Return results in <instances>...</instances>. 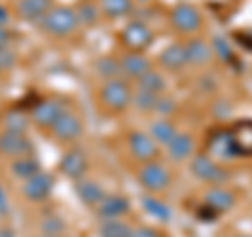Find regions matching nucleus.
<instances>
[{"label": "nucleus", "mask_w": 252, "mask_h": 237, "mask_svg": "<svg viewBox=\"0 0 252 237\" xmlns=\"http://www.w3.org/2000/svg\"><path fill=\"white\" fill-rule=\"evenodd\" d=\"M132 227L122 218H114V220H103L99 227V235L101 237H130Z\"/></svg>", "instance_id": "c85d7f7f"}, {"label": "nucleus", "mask_w": 252, "mask_h": 237, "mask_svg": "<svg viewBox=\"0 0 252 237\" xmlns=\"http://www.w3.org/2000/svg\"><path fill=\"white\" fill-rule=\"evenodd\" d=\"M166 151L172 162H185L189 157H193V153H195V141L189 132H179L177 137L170 141Z\"/></svg>", "instance_id": "aec40b11"}, {"label": "nucleus", "mask_w": 252, "mask_h": 237, "mask_svg": "<svg viewBox=\"0 0 252 237\" xmlns=\"http://www.w3.org/2000/svg\"><path fill=\"white\" fill-rule=\"evenodd\" d=\"M137 90H145V92H152V94H160L166 90V78L162 76L160 69H149L145 76H141L137 80Z\"/></svg>", "instance_id": "393cba45"}, {"label": "nucleus", "mask_w": 252, "mask_h": 237, "mask_svg": "<svg viewBox=\"0 0 252 237\" xmlns=\"http://www.w3.org/2000/svg\"><path fill=\"white\" fill-rule=\"evenodd\" d=\"M6 210H9V204H6V195H4V189L0 187V214H4Z\"/></svg>", "instance_id": "4c0bfd02"}, {"label": "nucleus", "mask_w": 252, "mask_h": 237, "mask_svg": "<svg viewBox=\"0 0 252 237\" xmlns=\"http://www.w3.org/2000/svg\"><path fill=\"white\" fill-rule=\"evenodd\" d=\"M53 6V0H17L15 2V15L21 21H40Z\"/></svg>", "instance_id": "a211bd4d"}, {"label": "nucleus", "mask_w": 252, "mask_h": 237, "mask_svg": "<svg viewBox=\"0 0 252 237\" xmlns=\"http://www.w3.org/2000/svg\"><path fill=\"white\" fill-rule=\"evenodd\" d=\"M175 109H177V103L168 97H160V101H158V105H156V112L160 114V118H168Z\"/></svg>", "instance_id": "f704fd0d"}, {"label": "nucleus", "mask_w": 252, "mask_h": 237, "mask_svg": "<svg viewBox=\"0 0 252 237\" xmlns=\"http://www.w3.org/2000/svg\"><path fill=\"white\" fill-rule=\"evenodd\" d=\"M38 237H57V235H44V233H42V235H38Z\"/></svg>", "instance_id": "ea45409f"}, {"label": "nucleus", "mask_w": 252, "mask_h": 237, "mask_svg": "<svg viewBox=\"0 0 252 237\" xmlns=\"http://www.w3.org/2000/svg\"><path fill=\"white\" fill-rule=\"evenodd\" d=\"M208 153L219 160H235L240 157L238 147L233 143L231 130H215L212 137L208 139Z\"/></svg>", "instance_id": "4468645a"}, {"label": "nucleus", "mask_w": 252, "mask_h": 237, "mask_svg": "<svg viewBox=\"0 0 252 237\" xmlns=\"http://www.w3.org/2000/svg\"><path fill=\"white\" fill-rule=\"evenodd\" d=\"M141 202H143V206H145V210L149 212V214L156 216L158 220H168V218H170L168 206H166L164 202L158 200L154 193H145L143 197H141Z\"/></svg>", "instance_id": "c756f323"}, {"label": "nucleus", "mask_w": 252, "mask_h": 237, "mask_svg": "<svg viewBox=\"0 0 252 237\" xmlns=\"http://www.w3.org/2000/svg\"><path fill=\"white\" fill-rule=\"evenodd\" d=\"M42 231H44V235H57L59 237V233L65 229V225H63V220L61 218H57V216H53V218H44L42 220Z\"/></svg>", "instance_id": "72a5a7b5"}, {"label": "nucleus", "mask_w": 252, "mask_h": 237, "mask_svg": "<svg viewBox=\"0 0 252 237\" xmlns=\"http://www.w3.org/2000/svg\"><path fill=\"white\" fill-rule=\"evenodd\" d=\"M231 137L240 155H252V120H244L235 124L231 128Z\"/></svg>", "instance_id": "b1692460"}, {"label": "nucleus", "mask_w": 252, "mask_h": 237, "mask_svg": "<svg viewBox=\"0 0 252 237\" xmlns=\"http://www.w3.org/2000/svg\"><path fill=\"white\" fill-rule=\"evenodd\" d=\"M120 67H122V74L130 80H139L141 76H145L149 69H154V63L152 59L147 57L145 53H130L126 51L122 57H120Z\"/></svg>", "instance_id": "2eb2a0df"}, {"label": "nucleus", "mask_w": 252, "mask_h": 237, "mask_svg": "<svg viewBox=\"0 0 252 237\" xmlns=\"http://www.w3.org/2000/svg\"><path fill=\"white\" fill-rule=\"evenodd\" d=\"M130 237H164V235L154 227H132Z\"/></svg>", "instance_id": "c9c22d12"}, {"label": "nucleus", "mask_w": 252, "mask_h": 237, "mask_svg": "<svg viewBox=\"0 0 252 237\" xmlns=\"http://www.w3.org/2000/svg\"><path fill=\"white\" fill-rule=\"evenodd\" d=\"M158 63H160V67L166 69V72H181L185 65H189L185 42H172V44H168L166 49L160 53Z\"/></svg>", "instance_id": "dca6fc26"}, {"label": "nucleus", "mask_w": 252, "mask_h": 237, "mask_svg": "<svg viewBox=\"0 0 252 237\" xmlns=\"http://www.w3.org/2000/svg\"><path fill=\"white\" fill-rule=\"evenodd\" d=\"M53 185H55L53 177L49 175V172L40 170L38 175L30 177L28 180H23V185H21V195L26 197L28 202H44L46 197L51 195Z\"/></svg>", "instance_id": "ddd939ff"}, {"label": "nucleus", "mask_w": 252, "mask_h": 237, "mask_svg": "<svg viewBox=\"0 0 252 237\" xmlns=\"http://www.w3.org/2000/svg\"><path fill=\"white\" fill-rule=\"evenodd\" d=\"M42 168H40V162L36 160L34 155H28V157H17V160H11L9 162V172L19 178V180H28L30 177L38 175Z\"/></svg>", "instance_id": "5701e85b"}, {"label": "nucleus", "mask_w": 252, "mask_h": 237, "mask_svg": "<svg viewBox=\"0 0 252 237\" xmlns=\"http://www.w3.org/2000/svg\"><path fill=\"white\" fill-rule=\"evenodd\" d=\"M154 42V31L143 21H128L120 30V44L130 53H143Z\"/></svg>", "instance_id": "423d86ee"}, {"label": "nucleus", "mask_w": 252, "mask_h": 237, "mask_svg": "<svg viewBox=\"0 0 252 237\" xmlns=\"http://www.w3.org/2000/svg\"><path fill=\"white\" fill-rule=\"evenodd\" d=\"M132 92L135 89L124 78H114V80H105L101 84L97 101L107 114H122L126 112V107L132 105Z\"/></svg>", "instance_id": "f257e3e1"}, {"label": "nucleus", "mask_w": 252, "mask_h": 237, "mask_svg": "<svg viewBox=\"0 0 252 237\" xmlns=\"http://www.w3.org/2000/svg\"><path fill=\"white\" fill-rule=\"evenodd\" d=\"M132 6H135L132 0H99L101 13H103L105 17H112V19L130 15L132 13Z\"/></svg>", "instance_id": "bb28decb"}, {"label": "nucleus", "mask_w": 252, "mask_h": 237, "mask_svg": "<svg viewBox=\"0 0 252 237\" xmlns=\"http://www.w3.org/2000/svg\"><path fill=\"white\" fill-rule=\"evenodd\" d=\"M30 116H26L21 109H9L2 116V130H11V132H26L28 124H30Z\"/></svg>", "instance_id": "cd10ccee"}, {"label": "nucleus", "mask_w": 252, "mask_h": 237, "mask_svg": "<svg viewBox=\"0 0 252 237\" xmlns=\"http://www.w3.org/2000/svg\"><path fill=\"white\" fill-rule=\"evenodd\" d=\"M6 21V13H4V9H0V26Z\"/></svg>", "instance_id": "58836bf2"}, {"label": "nucleus", "mask_w": 252, "mask_h": 237, "mask_svg": "<svg viewBox=\"0 0 252 237\" xmlns=\"http://www.w3.org/2000/svg\"><path fill=\"white\" fill-rule=\"evenodd\" d=\"M49 132H51V137H53L55 143L69 145V143H76V141L82 137L84 122H82V118L78 116L76 112L69 109V112H65L59 118V122L55 124Z\"/></svg>", "instance_id": "0eeeda50"}, {"label": "nucleus", "mask_w": 252, "mask_h": 237, "mask_svg": "<svg viewBox=\"0 0 252 237\" xmlns=\"http://www.w3.org/2000/svg\"><path fill=\"white\" fill-rule=\"evenodd\" d=\"M162 97V94H160ZM158 94H152V92H145V90H137L132 92V105H135L137 112H143V114H149V112H156V105L160 101Z\"/></svg>", "instance_id": "7c9ffc66"}, {"label": "nucleus", "mask_w": 252, "mask_h": 237, "mask_svg": "<svg viewBox=\"0 0 252 237\" xmlns=\"http://www.w3.org/2000/svg\"><path fill=\"white\" fill-rule=\"evenodd\" d=\"M189 170L198 180L208 185H225L229 178V172L208 153H195L191 157V164H189Z\"/></svg>", "instance_id": "39448f33"}, {"label": "nucleus", "mask_w": 252, "mask_h": 237, "mask_svg": "<svg viewBox=\"0 0 252 237\" xmlns=\"http://www.w3.org/2000/svg\"><path fill=\"white\" fill-rule=\"evenodd\" d=\"M149 137H152L158 147H168L170 145V141L177 137L179 130H177V126L175 122L170 120V118H158V120H154L152 124H149Z\"/></svg>", "instance_id": "4be33fe9"}, {"label": "nucleus", "mask_w": 252, "mask_h": 237, "mask_svg": "<svg viewBox=\"0 0 252 237\" xmlns=\"http://www.w3.org/2000/svg\"><path fill=\"white\" fill-rule=\"evenodd\" d=\"M139 2H143V4H145V2H149V0H139Z\"/></svg>", "instance_id": "79ce46f5"}, {"label": "nucleus", "mask_w": 252, "mask_h": 237, "mask_svg": "<svg viewBox=\"0 0 252 237\" xmlns=\"http://www.w3.org/2000/svg\"><path fill=\"white\" fill-rule=\"evenodd\" d=\"M74 191L76 195L80 197V202L84 206L89 208H97L101 202H103V197L107 195L103 191V187H101L97 180H91V178H80L74 183Z\"/></svg>", "instance_id": "6ab92c4d"}, {"label": "nucleus", "mask_w": 252, "mask_h": 237, "mask_svg": "<svg viewBox=\"0 0 252 237\" xmlns=\"http://www.w3.org/2000/svg\"><path fill=\"white\" fill-rule=\"evenodd\" d=\"M233 237H252V235H233Z\"/></svg>", "instance_id": "a19ab883"}, {"label": "nucleus", "mask_w": 252, "mask_h": 237, "mask_svg": "<svg viewBox=\"0 0 252 237\" xmlns=\"http://www.w3.org/2000/svg\"><path fill=\"white\" fill-rule=\"evenodd\" d=\"M204 200V206H206L210 212H215V214H223V212L231 210L235 206V202H238V197L231 189H227L223 185H210L206 191L202 195Z\"/></svg>", "instance_id": "f8f14e48"}, {"label": "nucleus", "mask_w": 252, "mask_h": 237, "mask_svg": "<svg viewBox=\"0 0 252 237\" xmlns=\"http://www.w3.org/2000/svg\"><path fill=\"white\" fill-rule=\"evenodd\" d=\"M65 112H69V105L65 103V99H61V97H46V99H40L34 107H32L30 120H32V124H34L36 128L51 130Z\"/></svg>", "instance_id": "7ed1b4c3"}, {"label": "nucleus", "mask_w": 252, "mask_h": 237, "mask_svg": "<svg viewBox=\"0 0 252 237\" xmlns=\"http://www.w3.org/2000/svg\"><path fill=\"white\" fill-rule=\"evenodd\" d=\"M94 74H97L101 80H114V78H120L122 67H120V57H112V55H103L94 61Z\"/></svg>", "instance_id": "a878e982"}, {"label": "nucleus", "mask_w": 252, "mask_h": 237, "mask_svg": "<svg viewBox=\"0 0 252 237\" xmlns=\"http://www.w3.org/2000/svg\"><path fill=\"white\" fill-rule=\"evenodd\" d=\"M185 51H187V59L191 65H206V63H210V59L215 57L212 44H208L206 40H202L198 36L189 38L185 42Z\"/></svg>", "instance_id": "412c9836"}, {"label": "nucleus", "mask_w": 252, "mask_h": 237, "mask_svg": "<svg viewBox=\"0 0 252 237\" xmlns=\"http://www.w3.org/2000/svg\"><path fill=\"white\" fill-rule=\"evenodd\" d=\"M38 26L53 38H67L69 34H74L78 30L80 21H78L76 9L61 4V6H53V9L38 21Z\"/></svg>", "instance_id": "f03ea898"}, {"label": "nucleus", "mask_w": 252, "mask_h": 237, "mask_svg": "<svg viewBox=\"0 0 252 237\" xmlns=\"http://www.w3.org/2000/svg\"><path fill=\"white\" fill-rule=\"evenodd\" d=\"M17 65V53L9 46H4V49H0V72H4V69H13Z\"/></svg>", "instance_id": "473e14b6"}, {"label": "nucleus", "mask_w": 252, "mask_h": 237, "mask_svg": "<svg viewBox=\"0 0 252 237\" xmlns=\"http://www.w3.org/2000/svg\"><path fill=\"white\" fill-rule=\"evenodd\" d=\"M137 180L139 185L145 189L147 193H162L170 187V170L162 162L152 160L139 166L137 170Z\"/></svg>", "instance_id": "20e7f679"}, {"label": "nucleus", "mask_w": 252, "mask_h": 237, "mask_svg": "<svg viewBox=\"0 0 252 237\" xmlns=\"http://www.w3.org/2000/svg\"><path fill=\"white\" fill-rule=\"evenodd\" d=\"M59 172L65 178L69 180H80L86 177V172H89V157H86V153L82 151V149L78 147H72L67 149L65 153L61 155L59 160Z\"/></svg>", "instance_id": "9b49d317"}, {"label": "nucleus", "mask_w": 252, "mask_h": 237, "mask_svg": "<svg viewBox=\"0 0 252 237\" xmlns=\"http://www.w3.org/2000/svg\"><path fill=\"white\" fill-rule=\"evenodd\" d=\"M34 155V143L26 137V132L0 130V157L17 160V157Z\"/></svg>", "instance_id": "1a4fd4ad"}, {"label": "nucleus", "mask_w": 252, "mask_h": 237, "mask_svg": "<svg viewBox=\"0 0 252 237\" xmlns=\"http://www.w3.org/2000/svg\"><path fill=\"white\" fill-rule=\"evenodd\" d=\"M130 210V204L126 200L124 195H118V193H112V195H105L103 202L99 204L94 212L101 220H114V218H122L126 212Z\"/></svg>", "instance_id": "f3484780"}, {"label": "nucleus", "mask_w": 252, "mask_h": 237, "mask_svg": "<svg viewBox=\"0 0 252 237\" xmlns=\"http://www.w3.org/2000/svg\"><path fill=\"white\" fill-rule=\"evenodd\" d=\"M126 145H128V153L141 164L158 160V153H160L158 143L149 137V132L143 130H130L126 134Z\"/></svg>", "instance_id": "9d476101"}, {"label": "nucleus", "mask_w": 252, "mask_h": 237, "mask_svg": "<svg viewBox=\"0 0 252 237\" xmlns=\"http://www.w3.org/2000/svg\"><path fill=\"white\" fill-rule=\"evenodd\" d=\"M9 40H11V34H9V31H6L2 26H0V49L9 46Z\"/></svg>", "instance_id": "e433bc0d"}, {"label": "nucleus", "mask_w": 252, "mask_h": 237, "mask_svg": "<svg viewBox=\"0 0 252 237\" xmlns=\"http://www.w3.org/2000/svg\"><path fill=\"white\" fill-rule=\"evenodd\" d=\"M99 13H101V9H97V6L93 2H89V0H84V2H80L76 6L78 21L84 23V26H94V23L99 21Z\"/></svg>", "instance_id": "2f4dec72"}, {"label": "nucleus", "mask_w": 252, "mask_h": 237, "mask_svg": "<svg viewBox=\"0 0 252 237\" xmlns=\"http://www.w3.org/2000/svg\"><path fill=\"white\" fill-rule=\"evenodd\" d=\"M170 26L179 34L191 36L202 30V13L189 2H181L170 11Z\"/></svg>", "instance_id": "6e6552de"}]
</instances>
